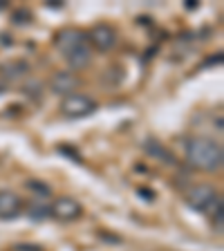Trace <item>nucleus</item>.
<instances>
[{
  "label": "nucleus",
  "mask_w": 224,
  "mask_h": 251,
  "mask_svg": "<svg viewBox=\"0 0 224 251\" xmlns=\"http://www.w3.org/2000/svg\"><path fill=\"white\" fill-rule=\"evenodd\" d=\"M186 159L191 166H195L198 171L204 173H215L222 168L224 152L215 139L209 137H193L186 144Z\"/></svg>",
  "instance_id": "f257e3e1"
},
{
  "label": "nucleus",
  "mask_w": 224,
  "mask_h": 251,
  "mask_svg": "<svg viewBox=\"0 0 224 251\" xmlns=\"http://www.w3.org/2000/svg\"><path fill=\"white\" fill-rule=\"evenodd\" d=\"M186 202H188V206L195 211H211V209H220V206H222L220 195L215 193L211 186H204V184L188 188Z\"/></svg>",
  "instance_id": "f03ea898"
},
{
  "label": "nucleus",
  "mask_w": 224,
  "mask_h": 251,
  "mask_svg": "<svg viewBox=\"0 0 224 251\" xmlns=\"http://www.w3.org/2000/svg\"><path fill=\"white\" fill-rule=\"evenodd\" d=\"M97 110V101L85 97V94H70L65 97L61 103V112L70 119H81V117H88Z\"/></svg>",
  "instance_id": "7ed1b4c3"
},
{
  "label": "nucleus",
  "mask_w": 224,
  "mask_h": 251,
  "mask_svg": "<svg viewBox=\"0 0 224 251\" xmlns=\"http://www.w3.org/2000/svg\"><path fill=\"white\" fill-rule=\"evenodd\" d=\"M81 213H83L81 202L74 200V198H70V195L56 198L52 202V206H50V215H54L56 220H63V222H70V220L81 218Z\"/></svg>",
  "instance_id": "20e7f679"
},
{
  "label": "nucleus",
  "mask_w": 224,
  "mask_h": 251,
  "mask_svg": "<svg viewBox=\"0 0 224 251\" xmlns=\"http://www.w3.org/2000/svg\"><path fill=\"white\" fill-rule=\"evenodd\" d=\"M88 45V34H83V31L78 29H63L56 34V47L58 52L65 56V54L74 52V50H78V47Z\"/></svg>",
  "instance_id": "39448f33"
},
{
  "label": "nucleus",
  "mask_w": 224,
  "mask_h": 251,
  "mask_svg": "<svg viewBox=\"0 0 224 251\" xmlns=\"http://www.w3.org/2000/svg\"><path fill=\"white\" fill-rule=\"evenodd\" d=\"M88 41L92 43L97 50L108 52V50H112V47L117 45V34H115V29L108 25H97V27H92V31L88 34Z\"/></svg>",
  "instance_id": "423d86ee"
},
{
  "label": "nucleus",
  "mask_w": 224,
  "mask_h": 251,
  "mask_svg": "<svg viewBox=\"0 0 224 251\" xmlns=\"http://www.w3.org/2000/svg\"><path fill=\"white\" fill-rule=\"evenodd\" d=\"M78 85H81V78L74 72H58V74H54V78H52V92L61 94V97L74 94L78 90Z\"/></svg>",
  "instance_id": "0eeeda50"
},
{
  "label": "nucleus",
  "mask_w": 224,
  "mask_h": 251,
  "mask_svg": "<svg viewBox=\"0 0 224 251\" xmlns=\"http://www.w3.org/2000/svg\"><path fill=\"white\" fill-rule=\"evenodd\" d=\"M23 211V200L14 191H0V220H14Z\"/></svg>",
  "instance_id": "6e6552de"
},
{
  "label": "nucleus",
  "mask_w": 224,
  "mask_h": 251,
  "mask_svg": "<svg viewBox=\"0 0 224 251\" xmlns=\"http://www.w3.org/2000/svg\"><path fill=\"white\" fill-rule=\"evenodd\" d=\"M90 47L83 45V47H78V50H74V52L65 54V61H68V65L72 70H83L90 65Z\"/></svg>",
  "instance_id": "1a4fd4ad"
},
{
  "label": "nucleus",
  "mask_w": 224,
  "mask_h": 251,
  "mask_svg": "<svg viewBox=\"0 0 224 251\" xmlns=\"http://www.w3.org/2000/svg\"><path fill=\"white\" fill-rule=\"evenodd\" d=\"M27 70H29V65L25 61H9L0 65V74L7 78H21L23 74H27Z\"/></svg>",
  "instance_id": "9d476101"
},
{
  "label": "nucleus",
  "mask_w": 224,
  "mask_h": 251,
  "mask_svg": "<svg viewBox=\"0 0 224 251\" xmlns=\"http://www.w3.org/2000/svg\"><path fill=\"white\" fill-rule=\"evenodd\" d=\"M27 213H29V218H31V220H45L47 215H50V206H45V204L41 202V198H36L34 202L29 204Z\"/></svg>",
  "instance_id": "9b49d317"
}]
</instances>
